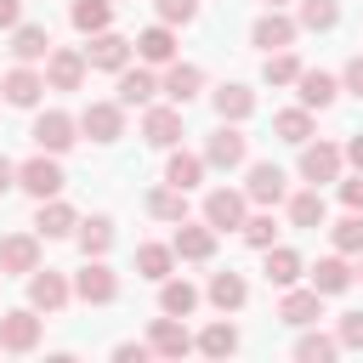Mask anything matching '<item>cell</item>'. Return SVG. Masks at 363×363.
Segmentation results:
<instances>
[{"instance_id":"43","label":"cell","mask_w":363,"mask_h":363,"mask_svg":"<svg viewBox=\"0 0 363 363\" xmlns=\"http://www.w3.org/2000/svg\"><path fill=\"white\" fill-rule=\"evenodd\" d=\"M335 346H340V340H329V335H301V340H295V357H301V363H323V357H335Z\"/></svg>"},{"instance_id":"14","label":"cell","mask_w":363,"mask_h":363,"mask_svg":"<svg viewBox=\"0 0 363 363\" xmlns=\"http://www.w3.org/2000/svg\"><path fill=\"white\" fill-rule=\"evenodd\" d=\"M204 221H210L216 233H227V227H244V193H233V187H216V193H204Z\"/></svg>"},{"instance_id":"2","label":"cell","mask_w":363,"mask_h":363,"mask_svg":"<svg viewBox=\"0 0 363 363\" xmlns=\"http://www.w3.org/2000/svg\"><path fill=\"white\" fill-rule=\"evenodd\" d=\"M74 295H79V301H91V306H108V301L119 295L113 267H108L102 255H85V267H79V278H74Z\"/></svg>"},{"instance_id":"53","label":"cell","mask_w":363,"mask_h":363,"mask_svg":"<svg viewBox=\"0 0 363 363\" xmlns=\"http://www.w3.org/2000/svg\"><path fill=\"white\" fill-rule=\"evenodd\" d=\"M357 272H363V267H357Z\"/></svg>"},{"instance_id":"19","label":"cell","mask_w":363,"mask_h":363,"mask_svg":"<svg viewBox=\"0 0 363 363\" xmlns=\"http://www.w3.org/2000/svg\"><path fill=\"white\" fill-rule=\"evenodd\" d=\"M142 136H147L153 147H176V142H182V108H176V102H170V108H147Z\"/></svg>"},{"instance_id":"20","label":"cell","mask_w":363,"mask_h":363,"mask_svg":"<svg viewBox=\"0 0 363 363\" xmlns=\"http://www.w3.org/2000/svg\"><path fill=\"white\" fill-rule=\"evenodd\" d=\"M284 193H289V182H284V170H278V164H250L244 199H255V204H278Z\"/></svg>"},{"instance_id":"37","label":"cell","mask_w":363,"mask_h":363,"mask_svg":"<svg viewBox=\"0 0 363 363\" xmlns=\"http://www.w3.org/2000/svg\"><path fill=\"white\" fill-rule=\"evenodd\" d=\"M108 244H113V221H108V216L79 221V250H85V255H108Z\"/></svg>"},{"instance_id":"49","label":"cell","mask_w":363,"mask_h":363,"mask_svg":"<svg viewBox=\"0 0 363 363\" xmlns=\"http://www.w3.org/2000/svg\"><path fill=\"white\" fill-rule=\"evenodd\" d=\"M23 23V0H0V28H17Z\"/></svg>"},{"instance_id":"30","label":"cell","mask_w":363,"mask_h":363,"mask_svg":"<svg viewBox=\"0 0 363 363\" xmlns=\"http://www.w3.org/2000/svg\"><path fill=\"white\" fill-rule=\"evenodd\" d=\"M68 17H74V28H79V34H102V28L113 23V0H74V11H68Z\"/></svg>"},{"instance_id":"22","label":"cell","mask_w":363,"mask_h":363,"mask_svg":"<svg viewBox=\"0 0 363 363\" xmlns=\"http://www.w3.org/2000/svg\"><path fill=\"white\" fill-rule=\"evenodd\" d=\"M199 85H204V74H199L193 62H170V68H164V79H159V91H164L176 108H182V102H193V96H199Z\"/></svg>"},{"instance_id":"8","label":"cell","mask_w":363,"mask_h":363,"mask_svg":"<svg viewBox=\"0 0 363 363\" xmlns=\"http://www.w3.org/2000/svg\"><path fill=\"white\" fill-rule=\"evenodd\" d=\"M79 130H85L91 142H119V136H125V108H119V102H91V108L79 113Z\"/></svg>"},{"instance_id":"13","label":"cell","mask_w":363,"mask_h":363,"mask_svg":"<svg viewBox=\"0 0 363 363\" xmlns=\"http://www.w3.org/2000/svg\"><path fill=\"white\" fill-rule=\"evenodd\" d=\"M85 62H91V68H108V74H119V68L130 62V40H125V34H113V28H102V34H91V45H85Z\"/></svg>"},{"instance_id":"24","label":"cell","mask_w":363,"mask_h":363,"mask_svg":"<svg viewBox=\"0 0 363 363\" xmlns=\"http://www.w3.org/2000/svg\"><path fill=\"white\" fill-rule=\"evenodd\" d=\"M34 227H40L45 238H68V233L79 227V216H74V204H62V199H40V216H34Z\"/></svg>"},{"instance_id":"47","label":"cell","mask_w":363,"mask_h":363,"mask_svg":"<svg viewBox=\"0 0 363 363\" xmlns=\"http://www.w3.org/2000/svg\"><path fill=\"white\" fill-rule=\"evenodd\" d=\"M340 199H346V210H363V170L352 182H340Z\"/></svg>"},{"instance_id":"3","label":"cell","mask_w":363,"mask_h":363,"mask_svg":"<svg viewBox=\"0 0 363 363\" xmlns=\"http://www.w3.org/2000/svg\"><path fill=\"white\" fill-rule=\"evenodd\" d=\"M74 130H79V119H68L62 108H45V113L34 119V142H40V153H68V147L79 142Z\"/></svg>"},{"instance_id":"41","label":"cell","mask_w":363,"mask_h":363,"mask_svg":"<svg viewBox=\"0 0 363 363\" xmlns=\"http://www.w3.org/2000/svg\"><path fill=\"white\" fill-rule=\"evenodd\" d=\"M335 250L340 255H363V210H352L346 221H335Z\"/></svg>"},{"instance_id":"28","label":"cell","mask_w":363,"mask_h":363,"mask_svg":"<svg viewBox=\"0 0 363 363\" xmlns=\"http://www.w3.org/2000/svg\"><path fill=\"white\" fill-rule=\"evenodd\" d=\"M216 113L233 119V125L250 119V113H255V91H250V85H221V91H216Z\"/></svg>"},{"instance_id":"44","label":"cell","mask_w":363,"mask_h":363,"mask_svg":"<svg viewBox=\"0 0 363 363\" xmlns=\"http://www.w3.org/2000/svg\"><path fill=\"white\" fill-rule=\"evenodd\" d=\"M193 17H199V0H159V23L176 28V23H193Z\"/></svg>"},{"instance_id":"15","label":"cell","mask_w":363,"mask_h":363,"mask_svg":"<svg viewBox=\"0 0 363 363\" xmlns=\"http://www.w3.org/2000/svg\"><path fill=\"white\" fill-rule=\"evenodd\" d=\"M278 318H284V323H295V329H312V323L323 318V295H318V289H295V284H289V295L278 301Z\"/></svg>"},{"instance_id":"40","label":"cell","mask_w":363,"mask_h":363,"mask_svg":"<svg viewBox=\"0 0 363 363\" xmlns=\"http://www.w3.org/2000/svg\"><path fill=\"white\" fill-rule=\"evenodd\" d=\"M335 23H340V6H335V0H301V28H318V34H323V28H335Z\"/></svg>"},{"instance_id":"52","label":"cell","mask_w":363,"mask_h":363,"mask_svg":"<svg viewBox=\"0 0 363 363\" xmlns=\"http://www.w3.org/2000/svg\"><path fill=\"white\" fill-rule=\"evenodd\" d=\"M261 6H284V0H261Z\"/></svg>"},{"instance_id":"1","label":"cell","mask_w":363,"mask_h":363,"mask_svg":"<svg viewBox=\"0 0 363 363\" xmlns=\"http://www.w3.org/2000/svg\"><path fill=\"white\" fill-rule=\"evenodd\" d=\"M17 187H23V193H34V199H57V193L68 187V176H62L57 153H34L28 164H17Z\"/></svg>"},{"instance_id":"17","label":"cell","mask_w":363,"mask_h":363,"mask_svg":"<svg viewBox=\"0 0 363 363\" xmlns=\"http://www.w3.org/2000/svg\"><path fill=\"white\" fill-rule=\"evenodd\" d=\"M250 40L261 45V51H284L289 40H295V23L278 11V6H267V17H255V28H250Z\"/></svg>"},{"instance_id":"9","label":"cell","mask_w":363,"mask_h":363,"mask_svg":"<svg viewBox=\"0 0 363 363\" xmlns=\"http://www.w3.org/2000/svg\"><path fill=\"white\" fill-rule=\"evenodd\" d=\"M301 176L318 182H340V147L335 142H301Z\"/></svg>"},{"instance_id":"42","label":"cell","mask_w":363,"mask_h":363,"mask_svg":"<svg viewBox=\"0 0 363 363\" xmlns=\"http://www.w3.org/2000/svg\"><path fill=\"white\" fill-rule=\"evenodd\" d=\"M238 233H244V244H250V250H267V244L278 238V221L261 210V216H244V227H238Z\"/></svg>"},{"instance_id":"11","label":"cell","mask_w":363,"mask_h":363,"mask_svg":"<svg viewBox=\"0 0 363 363\" xmlns=\"http://www.w3.org/2000/svg\"><path fill=\"white\" fill-rule=\"evenodd\" d=\"M147 352H159V357H187L193 352V335H187V323L182 318H153V329H147Z\"/></svg>"},{"instance_id":"10","label":"cell","mask_w":363,"mask_h":363,"mask_svg":"<svg viewBox=\"0 0 363 363\" xmlns=\"http://www.w3.org/2000/svg\"><path fill=\"white\" fill-rule=\"evenodd\" d=\"M170 250H176L182 261H210V255H216V227H210V221H176Z\"/></svg>"},{"instance_id":"16","label":"cell","mask_w":363,"mask_h":363,"mask_svg":"<svg viewBox=\"0 0 363 363\" xmlns=\"http://www.w3.org/2000/svg\"><path fill=\"white\" fill-rule=\"evenodd\" d=\"M0 91H6V102H11V108H34V102H40V91H45V74H34L28 62H17V68L0 79Z\"/></svg>"},{"instance_id":"4","label":"cell","mask_w":363,"mask_h":363,"mask_svg":"<svg viewBox=\"0 0 363 363\" xmlns=\"http://www.w3.org/2000/svg\"><path fill=\"white\" fill-rule=\"evenodd\" d=\"M244 159H250V136H244V130H233V125L221 119V130L204 142V164H216V170H238Z\"/></svg>"},{"instance_id":"7","label":"cell","mask_w":363,"mask_h":363,"mask_svg":"<svg viewBox=\"0 0 363 363\" xmlns=\"http://www.w3.org/2000/svg\"><path fill=\"white\" fill-rule=\"evenodd\" d=\"M40 267V244L28 233H6L0 238V278H28Z\"/></svg>"},{"instance_id":"34","label":"cell","mask_w":363,"mask_h":363,"mask_svg":"<svg viewBox=\"0 0 363 363\" xmlns=\"http://www.w3.org/2000/svg\"><path fill=\"white\" fill-rule=\"evenodd\" d=\"M147 210H153L159 221H187V193L164 182V187H153V193H147Z\"/></svg>"},{"instance_id":"18","label":"cell","mask_w":363,"mask_h":363,"mask_svg":"<svg viewBox=\"0 0 363 363\" xmlns=\"http://www.w3.org/2000/svg\"><path fill=\"white\" fill-rule=\"evenodd\" d=\"M153 96H159V79H153L147 68H130V62H125V68H119V108H147Z\"/></svg>"},{"instance_id":"46","label":"cell","mask_w":363,"mask_h":363,"mask_svg":"<svg viewBox=\"0 0 363 363\" xmlns=\"http://www.w3.org/2000/svg\"><path fill=\"white\" fill-rule=\"evenodd\" d=\"M340 85H346L352 96H363V51H357V57L346 62V74H340Z\"/></svg>"},{"instance_id":"50","label":"cell","mask_w":363,"mask_h":363,"mask_svg":"<svg viewBox=\"0 0 363 363\" xmlns=\"http://www.w3.org/2000/svg\"><path fill=\"white\" fill-rule=\"evenodd\" d=\"M340 159H352V164H357V170H363V130H357V136H352V142H346V153H340Z\"/></svg>"},{"instance_id":"5","label":"cell","mask_w":363,"mask_h":363,"mask_svg":"<svg viewBox=\"0 0 363 363\" xmlns=\"http://www.w3.org/2000/svg\"><path fill=\"white\" fill-rule=\"evenodd\" d=\"M68 295H74V284H68L62 272H51V267H45V272H40V267L28 272V306H34V312H62Z\"/></svg>"},{"instance_id":"39","label":"cell","mask_w":363,"mask_h":363,"mask_svg":"<svg viewBox=\"0 0 363 363\" xmlns=\"http://www.w3.org/2000/svg\"><path fill=\"white\" fill-rule=\"evenodd\" d=\"M199 352H204V357H227V352H238V329H233V323H210V329L199 335Z\"/></svg>"},{"instance_id":"33","label":"cell","mask_w":363,"mask_h":363,"mask_svg":"<svg viewBox=\"0 0 363 363\" xmlns=\"http://www.w3.org/2000/svg\"><path fill=\"white\" fill-rule=\"evenodd\" d=\"M199 176H204V159H199V153H170V164H164V182H170V187L193 193Z\"/></svg>"},{"instance_id":"12","label":"cell","mask_w":363,"mask_h":363,"mask_svg":"<svg viewBox=\"0 0 363 363\" xmlns=\"http://www.w3.org/2000/svg\"><path fill=\"white\" fill-rule=\"evenodd\" d=\"M0 346H6V352H34V346H40V318H34V306H17V312L0 318Z\"/></svg>"},{"instance_id":"36","label":"cell","mask_w":363,"mask_h":363,"mask_svg":"<svg viewBox=\"0 0 363 363\" xmlns=\"http://www.w3.org/2000/svg\"><path fill=\"white\" fill-rule=\"evenodd\" d=\"M170 267H176V250H170V244H142V250H136V272H142V278L159 284V278H170Z\"/></svg>"},{"instance_id":"38","label":"cell","mask_w":363,"mask_h":363,"mask_svg":"<svg viewBox=\"0 0 363 363\" xmlns=\"http://www.w3.org/2000/svg\"><path fill=\"white\" fill-rule=\"evenodd\" d=\"M261 74H267V85H295V74H301V57H295L289 45H284V51H267V68H261Z\"/></svg>"},{"instance_id":"23","label":"cell","mask_w":363,"mask_h":363,"mask_svg":"<svg viewBox=\"0 0 363 363\" xmlns=\"http://www.w3.org/2000/svg\"><path fill=\"white\" fill-rule=\"evenodd\" d=\"M295 85H301V108H329L335 102V74H323V68H301L295 74Z\"/></svg>"},{"instance_id":"26","label":"cell","mask_w":363,"mask_h":363,"mask_svg":"<svg viewBox=\"0 0 363 363\" xmlns=\"http://www.w3.org/2000/svg\"><path fill=\"white\" fill-rule=\"evenodd\" d=\"M199 306V289L187 284V278H159V312H170V318H187Z\"/></svg>"},{"instance_id":"45","label":"cell","mask_w":363,"mask_h":363,"mask_svg":"<svg viewBox=\"0 0 363 363\" xmlns=\"http://www.w3.org/2000/svg\"><path fill=\"white\" fill-rule=\"evenodd\" d=\"M340 346H363V312H346L340 318Z\"/></svg>"},{"instance_id":"29","label":"cell","mask_w":363,"mask_h":363,"mask_svg":"<svg viewBox=\"0 0 363 363\" xmlns=\"http://www.w3.org/2000/svg\"><path fill=\"white\" fill-rule=\"evenodd\" d=\"M295 278H301V255H295V250H284V244H267V284L289 289Z\"/></svg>"},{"instance_id":"32","label":"cell","mask_w":363,"mask_h":363,"mask_svg":"<svg viewBox=\"0 0 363 363\" xmlns=\"http://www.w3.org/2000/svg\"><path fill=\"white\" fill-rule=\"evenodd\" d=\"M272 130H278V142H312V108H284L278 119H272Z\"/></svg>"},{"instance_id":"25","label":"cell","mask_w":363,"mask_h":363,"mask_svg":"<svg viewBox=\"0 0 363 363\" xmlns=\"http://www.w3.org/2000/svg\"><path fill=\"white\" fill-rule=\"evenodd\" d=\"M204 295H210V306H216V312H238V306L250 301V284H244L238 272H216Z\"/></svg>"},{"instance_id":"6","label":"cell","mask_w":363,"mask_h":363,"mask_svg":"<svg viewBox=\"0 0 363 363\" xmlns=\"http://www.w3.org/2000/svg\"><path fill=\"white\" fill-rule=\"evenodd\" d=\"M79 79H85V51L51 45V57H45V85H51V91H79Z\"/></svg>"},{"instance_id":"48","label":"cell","mask_w":363,"mask_h":363,"mask_svg":"<svg viewBox=\"0 0 363 363\" xmlns=\"http://www.w3.org/2000/svg\"><path fill=\"white\" fill-rule=\"evenodd\" d=\"M113 357H119V363H142V357H147V346H136V340H119V346H113Z\"/></svg>"},{"instance_id":"27","label":"cell","mask_w":363,"mask_h":363,"mask_svg":"<svg viewBox=\"0 0 363 363\" xmlns=\"http://www.w3.org/2000/svg\"><path fill=\"white\" fill-rule=\"evenodd\" d=\"M352 278H357V272H352L340 255H329V261L312 267V289H318V295H340V289H352Z\"/></svg>"},{"instance_id":"35","label":"cell","mask_w":363,"mask_h":363,"mask_svg":"<svg viewBox=\"0 0 363 363\" xmlns=\"http://www.w3.org/2000/svg\"><path fill=\"white\" fill-rule=\"evenodd\" d=\"M289 221L306 227V233H318V227H323V193H318V187L295 193V199H289Z\"/></svg>"},{"instance_id":"31","label":"cell","mask_w":363,"mask_h":363,"mask_svg":"<svg viewBox=\"0 0 363 363\" xmlns=\"http://www.w3.org/2000/svg\"><path fill=\"white\" fill-rule=\"evenodd\" d=\"M136 57H142V62H170V57H176V34H170V23L147 28V34L136 40Z\"/></svg>"},{"instance_id":"21","label":"cell","mask_w":363,"mask_h":363,"mask_svg":"<svg viewBox=\"0 0 363 363\" xmlns=\"http://www.w3.org/2000/svg\"><path fill=\"white\" fill-rule=\"evenodd\" d=\"M11 57H17V62H45V57H51V34H45V23H17V34H11Z\"/></svg>"},{"instance_id":"51","label":"cell","mask_w":363,"mask_h":363,"mask_svg":"<svg viewBox=\"0 0 363 363\" xmlns=\"http://www.w3.org/2000/svg\"><path fill=\"white\" fill-rule=\"evenodd\" d=\"M6 187H17V164L0 153V193H6Z\"/></svg>"}]
</instances>
